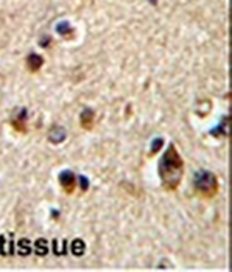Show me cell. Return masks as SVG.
<instances>
[{"mask_svg":"<svg viewBox=\"0 0 232 272\" xmlns=\"http://www.w3.org/2000/svg\"><path fill=\"white\" fill-rule=\"evenodd\" d=\"M159 177L160 184L167 192H175L181 185L184 176V160L175 145H168L164 156L159 162Z\"/></svg>","mask_w":232,"mask_h":272,"instance_id":"obj_1","label":"cell"},{"mask_svg":"<svg viewBox=\"0 0 232 272\" xmlns=\"http://www.w3.org/2000/svg\"><path fill=\"white\" fill-rule=\"evenodd\" d=\"M193 192L201 199H214L220 192V182L212 171L200 170L193 176Z\"/></svg>","mask_w":232,"mask_h":272,"instance_id":"obj_2","label":"cell"},{"mask_svg":"<svg viewBox=\"0 0 232 272\" xmlns=\"http://www.w3.org/2000/svg\"><path fill=\"white\" fill-rule=\"evenodd\" d=\"M60 184L63 187V190L67 193V195H72L75 192V188H77V176L72 173V171H61L60 174Z\"/></svg>","mask_w":232,"mask_h":272,"instance_id":"obj_3","label":"cell"},{"mask_svg":"<svg viewBox=\"0 0 232 272\" xmlns=\"http://www.w3.org/2000/svg\"><path fill=\"white\" fill-rule=\"evenodd\" d=\"M11 126L20 134L27 133V109H19L17 112L13 114V117H11Z\"/></svg>","mask_w":232,"mask_h":272,"instance_id":"obj_4","label":"cell"},{"mask_svg":"<svg viewBox=\"0 0 232 272\" xmlns=\"http://www.w3.org/2000/svg\"><path fill=\"white\" fill-rule=\"evenodd\" d=\"M25 66L30 73H36L44 66V58L38 53H30L25 59Z\"/></svg>","mask_w":232,"mask_h":272,"instance_id":"obj_5","label":"cell"},{"mask_svg":"<svg viewBox=\"0 0 232 272\" xmlns=\"http://www.w3.org/2000/svg\"><path fill=\"white\" fill-rule=\"evenodd\" d=\"M94 123H95V112L92 109H84L79 115V125L86 131H90L92 128H94Z\"/></svg>","mask_w":232,"mask_h":272,"instance_id":"obj_6","label":"cell"},{"mask_svg":"<svg viewBox=\"0 0 232 272\" xmlns=\"http://www.w3.org/2000/svg\"><path fill=\"white\" fill-rule=\"evenodd\" d=\"M66 138V129L61 126H53L49 133V140L52 143H61V141Z\"/></svg>","mask_w":232,"mask_h":272,"instance_id":"obj_7","label":"cell"},{"mask_svg":"<svg viewBox=\"0 0 232 272\" xmlns=\"http://www.w3.org/2000/svg\"><path fill=\"white\" fill-rule=\"evenodd\" d=\"M58 33H60V34H69V36H71V34L74 33V30H72V27L71 25H69V23H60V25H58Z\"/></svg>","mask_w":232,"mask_h":272,"instance_id":"obj_8","label":"cell"},{"mask_svg":"<svg viewBox=\"0 0 232 272\" xmlns=\"http://www.w3.org/2000/svg\"><path fill=\"white\" fill-rule=\"evenodd\" d=\"M87 187H89V182L86 181V177H81V190L86 192V190H87Z\"/></svg>","mask_w":232,"mask_h":272,"instance_id":"obj_9","label":"cell"},{"mask_svg":"<svg viewBox=\"0 0 232 272\" xmlns=\"http://www.w3.org/2000/svg\"><path fill=\"white\" fill-rule=\"evenodd\" d=\"M159 145H162V138H159V140L155 141V145H153V152H157V151H159V149H157Z\"/></svg>","mask_w":232,"mask_h":272,"instance_id":"obj_10","label":"cell"},{"mask_svg":"<svg viewBox=\"0 0 232 272\" xmlns=\"http://www.w3.org/2000/svg\"><path fill=\"white\" fill-rule=\"evenodd\" d=\"M152 2H153V3H156V0H152Z\"/></svg>","mask_w":232,"mask_h":272,"instance_id":"obj_11","label":"cell"}]
</instances>
